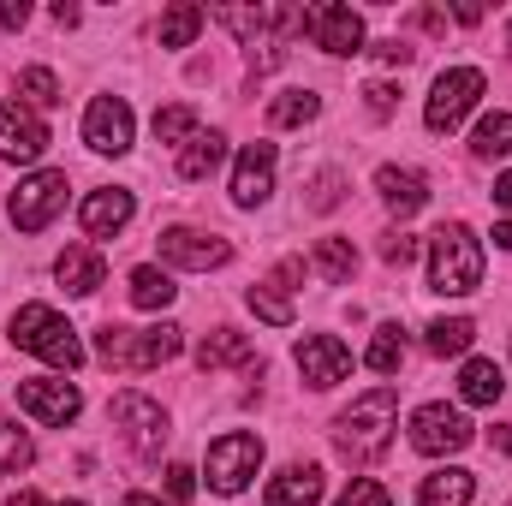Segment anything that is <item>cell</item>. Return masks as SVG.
<instances>
[{
  "label": "cell",
  "mask_w": 512,
  "mask_h": 506,
  "mask_svg": "<svg viewBox=\"0 0 512 506\" xmlns=\"http://www.w3.org/2000/svg\"><path fill=\"white\" fill-rule=\"evenodd\" d=\"M167 489H173V501L185 506L197 495V471H191V465H173V471H167Z\"/></svg>",
  "instance_id": "obj_37"
},
{
  "label": "cell",
  "mask_w": 512,
  "mask_h": 506,
  "mask_svg": "<svg viewBox=\"0 0 512 506\" xmlns=\"http://www.w3.org/2000/svg\"><path fill=\"white\" fill-rule=\"evenodd\" d=\"M126 286H131V304H137V310H167V304H173V292H179L167 268H131Z\"/></svg>",
  "instance_id": "obj_26"
},
{
  "label": "cell",
  "mask_w": 512,
  "mask_h": 506,
  "mask_svg": "<svg viewBox=\"0 0 512 506\" xmlns=\"http://www.w3.org/2000/svg\"><path fill=\"white\" fill-rule=\"evenodd\" d=\"M334 506H393V495H387L382 483H370V477H358V483H352V489H346V495H340Z\"/></svg>",
  "instance_id": "obj_36"
},
{
  "label": "cell",
  "mask_w": 512,
  "mask_h": 506,
  "mask_svg": "<svg viewBox=\"0 0 512 506\" xmlns=\"http://www.w3.org/2000/svg\"><path fill=\"white\" fill-rule=\"evenodd\" d=\"M48 155V126L24 102L0 108V161H42Z\"/></svg>",
  "instance_id": "obj_14"
},
{
  "label": "cell",
  "mask_w": 512,
  "mask_h": 506,
  "mask_svg": "<svg viewBox=\"0 0 512 506\" xmlns=\"http://www.w3.org/2000/svg\"><path fill=\"white\" fill-rule=\"evenodd\" d=\"M6 506H84V501H42V495H30V489H18V495H12Z\"/></svg>",
  "instance_id": "obj_41"
},
{
  "label": "cell",
  "mask_w": 512,
  "mask_h": 506,
  "mask_svg": "<svg viewBox=\"0 0 512 506\" xmlns=\"http://www.w3.org/2000/svg\"><path fill=\"white\" fill-rule=\"evenodd\" d=\"M126 506H161L155 495H126Z\"/></svg>",
  "instance_id": "obj_45"
},
{
  "label": "cell",
  "mask_w": 512,
  "mask_h": 506,
  "mask_svg": "<svg viewBox=\"0 0 512 506\" xmlns=\"http://www.w3.org/2000/svg\"><path fill=\"white\" fill-rule=\"evenodd\" d=\"M364 364H370L376 376H393V370L405 364V340H399V328H376V340H370Z\"/></svg>",
  "instance_id": "obj_32"
},
{
  "label": "cell",
  "mask_w": 512,
  "mask_h": 506,
  "mask_svg": "<svg viewBox=\"0 0 512 506\" xmlns=\"http://www.w3.org/2000/svg\"><path fill=\"white\" fill-rule=\"evenodd\" d=\"M316 268H322V280H352V268H358V251H352V239H322L316 245Z\"/></svg>",
  "instance_id": "obj_31"
},
{
  "label": "cell",
  "mask_w": 512,
  "mask_h": 506,
  "mask_svg": "<svg viewBox=\"0 0 512 506\" xmlns=\"http://www.w3.org/2000/svg\"><path fill=\"white\" fill-rule=\"evenodd\" d=\"M0 24H6V30H24V24H30V6H24V0H6V6H0Z\"/></svg>",
  "instance_id": "obj_39"
},
{
  "label": "cell",
  "mask_w": 512,
  "mask_h": 506,
  "mask_svg": "<svg viewBox=\"0 0 512 506\" xmlns=\"http://www.w3.org/2000/svg\"><path fill=\"white\" fill-rule=\"evenodd\" d=\"M495 209H507V215H512V173L495 179Z\"/></svg>",
  "instance_id": "obj_42"
},
{
  "label": "cell",
  "mask_w": 512,
  "mask_h": 506,
  "mask_svg": "<svg viewBox=\"0 0 512 506\" xmlns=\"http://www.w3.org/2000/svg\"><path fill=\"white\" fill-rule=\"evenodd\" d=\"M179 346H185V334L173 322H155V328H102L96 358L114 364V370H126V376H143V370H161L167 358H179Z\"/></svg>",
  "instance_id": "obj_4"
},
{
  "label": "cell",
  "mask_w": 512,
  "mask_h": 506,
  "mask_svg": "<svg viewBox=\"0 0 512 506\" xmlns=\"http://www.w3.org/2000/svg\"><path fill=\"white\" fill-rule=\"evenodd\" d=\"M12 346L30 352V358H42V364H54V370H78V364H84V340H78V328H72L60 310H48V304H24V310H12Z\"/></svg>",
  "instance_id": "obj_3"
},
{
  "label": "cell",
  "mask_w": 512,
  "mask_h": 506,
  "mask_svg": "<svg viewBox=\"0 0 512 506\" xmlns=\"http://www.w3.org/2000/svg\"><path fill=\"white\" fill-rule=\"evenodd\" d=\"M411 447L429 453V459L471 447V423H465V411H459V405H441V399H435V405H417V411H411Z\"/></svg>",
  "instance_id": "obj_8"
},
{
  "label": "cell",
  "mask_w": 512,
  "mask_h": 506,
  "mask_svg": "<svg viewBox=\"0 0 512 506\" xmlns=\"http://www.w3.org/2000/svg\"><path fill=\"white\" fill-rule=\"evenodd\" d=\"M483 286V239L465 227V221H447L435 239H429V292L441 298H465Z\"/></svg>",
  "instance_id": "obj_2"
},
{
  "label": "cell",
  "mask_w": 512,
  "mask_h": 506,
  "mask_svg": "<svg viewBox=\"0 0 512 506\" xmlns=\"http://www.w3.org/2000/svg\"><path fill=\"white\" fill-rule=\"evenodd\" d=\"M471 149L477 155H512V114H489L483 126L471 131Z\"/></svg>",
  "instance_id": "obj_34"
},
{
  "label": "cell",
  "mask_w": 512,
  "mask_h": 506,
  "mask_svg": "<svg viewBox=\"0 0 512 506\" xmlns=\"http://www.w3.org/2000/svg\"><path fill=\"white\" fill-rule=\"evenodd\" d=\"M501 393H507L501 364H489V358H471V364L459 370V399H465V405H495Z\"/></svg>",
  "instance_id": "obj_24"
},
{
  "label": "cell",
  "mask_w": 512,
  "mask_h": 506,
  "mask_svg": "<svg viewBox=\"0 0 512 506\" xmlns=\"http://www.w3.org/2000/svg\"><path fill=\"white\" fill-rule=\"evenodd\" d=\"M471 340H477L471 316H435V322L423 328V346H429L435 358H465V352H471Z\"/></svg>",
  "instance_id": "obj_23"
},
{
  "label": "cell",
  "mask_w": 512,
  "mask_h": 506,
  "mask_svg": "<svg viewBox=\"0 0 512 506\" xmlns=\"http://www.w3.org/2000/svg\"><path fill=\"white\" fill-rule=\"evenodd\" d=\"M316 501H322V471L316 465H286L262 495V506H316Z\"/></svg>",
  "instance_id": "obj_20"
},
{
  "label": "cell",
  "mask_w": 512,
  "mask_h": 506,
  "mask_svg": "<svg viewBox=\"0 0 512 506\" xmlns=\"http://www.w3.org/2000/svg\"><path fill=\"white\" fill-rule=\"evenodd\" d=\"M495 245H501V251H512V221H501V227H495Z\"/></svg>",
  "instance_id": "obj_44"
},
{
  "label": "cell",
  "mask_w": 512,
  "mask_h": 506,
  "mask_svg": "<svg viewBox=\"0 0 512 506\" xmlns=\"http://www.w3.org/2000/svg\"><path fill=\"white\" fill-rule=\"evenodd\" d=\"M114 423L126 429L131 453H143V459H155L161 441H167V411H161L155 399H143V393H120V399H114Z\"/></svg>",
  "instance_id": "obj_12"
},
{
  "label": "cell",
  "mask_w": 512,
  "mask_h": 506,
  "mask_svg": "<svg viewBox=\"0 0 512 506\" xmlns=\"http://www.w3.org/2000/svg\"><path fill=\"white\" fill-rule=\"evenodd\" d=\"M393 429H399V393L393 387H370L364 399H352L346 411H340V423H334V441H340V453L346 459H382L387 441H393Z\"/></svg>",
  "instance_id": "obj_1"
},
{
  "label": "cell",
  "mask_w": 512,
  "mask_h": 506,
  "mask_svg": "<svg viewBox=\"0 0 512 506\" xmlns=\"http://www.w3.org/2000/svg\"><path fill=\"white\" fill-rule=\"evenodd\" d=\"M18 96L30 102V114H36V108H54V102H60V78H54L48 66H24V72H18Z\"/></svg>",
  "instance_id": "obj_30"
},
{
  "label": "cell",
  "mask_w": 512,
  "mask_h": 506,
  "mask_svg": "<svg viewBox=\"0 0 512 506\" xmlns=\"http://www.w3.org/2000/svg\"><path fill=\"white\" fill-rule=\"evenodd\" d=\"M370 114H393V84H370Z\"/></svg>",
  "instance_id": "obj_40"
},
{
  "label": "cell",
  "mask_w": 512,
  "mask_h": 506,
  "mask_svg": "<svg viewBox=\"0 0 512 506\" xmlns=\"http://www.w3.org/2000/svg\"><path fill=\"white\" fill-rule=\"evenodd\" d=\"M84 143L96 155H126L131 149V108L120 96H96L90 114H84Z\"/></svg>",
  "instance_id": "obj_15"
},
{
  "label": "cell",
  "mask_w": 512,
  "mask_h": 506,
  "mask_svg": "<svg viewBox=\"0 0 512 506\" xmlns=\"http://www.w3.org/2000/svg\"><path fill=\"white\" fill-rule=\"evenodd\" d=\"M155 137L161 143H191L197 137V108H155Z\"/></svg>",
  "instance_id": "obj_35"
},
{
  "label": "cell",
  "mask_w": 512,
  "mask_h": 506,
  "mask_svg": "<svg viewBox=\"0 0 512 506\" xmlns=\"http://www.w3.org/2000/svg\"><path fill=\"white\" fill-rule=\"evenodd\" d=\"M411 256H417V239H411V233H393V239L382 245V262H393V268H405Z\"/></svg>",
  "instance_id": "obj_38"
},
{
  "label": "cell",
  "mask_w": 512,
  "mask_h": 506,
  "mask_svg": "<svg viewBox=\"0 0 512 506\" xmlns=\"http://www.w3.org/2000/svg\"><path fill=\"white\" fill-rule=\"evenodd\" d=\"M155 251H161V262L191 268V274H209V268H227V262H233V245H227V239L197 233V227H167V233L155 239Z\"/></svg>",
  "instance_id": "obj_10"
},
{
  "label": "cell",
  "mask_w": 512,
  "mask_h": 506,
  "mask_svg": "<svg viewBox=\"0 0 512 506\" xmlns=\"http://www.w3.org/2000/svg\"><path fill=\"white\" fill-rule=\"evenodd\" d=\"M36 459V447H30V435L12 423V417H0V477H18L24 465Z\"/></svg>",
  "instance_id": "obj_29"
},
{
  "label": "cell",
  "mask_w": 512,
  "mask_h": 506,
  "mask_svg": "<svg viewBox=\"0 0 512 506\" xmlns=\"http://www.w3.org/2000/svg\"><path fill=\"white\" fill-rule=\"evenodd\" d=\"M66 173L60 167H42V173H30V179H18V191H12V203H6V215H12V227L18 233H42L60 209H66Z\"/></svg>",
  "instance_id": "obj_5"
},
{
  "label": "cell",
  "mask_w": 512,
  "mask_h": 506,
  "mask_svg": "<svg viewBox=\"0 0 512 506\" xmlns=\"http://www.w3.org/2000/svg\"><path fill=\"white\" fill-rule=\"evenodd\" d=\"M322 114V96L316 90H280L268 102V126H310Z\"/></svg>",
  "instance_id": "obj_27"
},
{
  "label": "cell",
  "mask_w": 512,
  "mask_h": 506,
  "mask_svg": "<svg viewBox=\"0 0 512 506\" xmlns=\"http://www.w3.org/2000/svg\"><path fill=\"white\" fill-rule=\"evenodd\" d=\"M54 274H60V286H66V292L90 298V292L102 286V256L90 251V245H66L60 262H54Z\"/></svg>",
  "instance_id": "obj_21"
},
{
  "label": "cell",
  "mask_w": 512,
  "mask_h": 506,
  "mask_svg": "<svg viewBox=\"0 0 512 506\" xmlns=\"http://www.w3.org/2000/svg\"><path fill=\"white\" fill-rule=\"evenodd\" d=\"M245 304H251L268 328H286V322H292V298H286L280 286H251V292H245Z\"/></svg>",
  "instance_id": "obj_33"
},
{
  "label": "cell",
  "mask_w": 512,
  "mask_h": 506,
  "mask_svg": "<svg viewBox=\"0 0 512 506\" xmlns=\"http://www.w3.org/2000/svg\"><path fill=\"white\" fill-rule=\"evenodd\" d=\"M209 489L215 495H245L251 489V477L262 471V441H256L251 429H233V435H221L215 447H209Z\"/></svg>",
  "instance_id": "obj_6"
},
{
  "label": "cell",
  "mask_w": 512,
  "mask_h": 506,
  "mask_svg": "<svg viewBox=\"0 0 512 506\" xmlns=\"http://www.w3.org/2000/svg\"><path fill=\"white\" fill-rule=\"evenodd\" d=\"M477 96H483V72H477V66H447V72L435 78V90H429V108H423L429 131H453L471 108H477Z\"/></svg>",
  "instance_id": "obj_7"
},
{
  "label": "cell",
  "mask_w": 512,
  "mask_h": 506,
  "mask_svg": "<svg viewBox=\"0 0 512 506\" xmlns=\"http://www.w3.org/2000/svg\"><path fill=\"white\" fill-rule=\"evenodd\" d=\"M471 495H477V477L471 471H435V477H423L417 506H465Z\"/></svg>",
  "instance_id": "obj_25"
},
{
  "label": "cell",
  "mask_w": 512,
  "mask_h": 506,
  "mask_svg": "<svg viewBox=\"0 0 512 506\" xmlns=\"http://www.w3.org/2000/svg\"><path fill=\"white\" fill-rule=\"evenodd\" d=\"M197 364H203V376H215V370H262L256 346L239 328H215V334L197 346Z\"/></svg>",
  "instance_id": "obj_18"
},
{
  "label": "cell",
  "mask_w": 512,
  "mask_h": 506,
  "mask_svg": "<svg viewBox=\"0 0 512 506\" xmlns=\"http://www.w3.org/2000/svg\"><path fill=\"white\" fill-rule=\"evenodd\" d=\"M274 143H245V155H239V167H233V203L239 209H256V203H268V191H274Z\"/></svg>",
  "instance_id": "obj_17"
},
{
  "label": "cell",
  "mask_w": 512,
  "mask_h": 506,
  "mask_svg": "<svg viewBox=\"0 0 512 506\" xmlns=\"http://www.w3.org/2000/svg\"><path fill=\"white\" fill-rule=\"evenodd\" d=\"M304 30H310L316 48H328V54H364V18H358L352 6H334V0L304 6Z\"/></svg>",
  "instance_id": "obj_11"
},
{
  "label": "cell",
  "mask_w": 512,
  "mask_h": 506,
  "mask_svg": "<svg viewBox=\"0 0 512 506\" xmlns=\"http://www.w3.org/2000/svg\"><path fill=\"white\" fill-rule=\"evenodd\" d=\"M376 191H382V203L399 221L429 203V185H423V173H411V167H382V173H376Z\"/></svg>",
  "instance_id": "obj_19"
},
{
  "label": "cell",
  "mask_w": 512,
  "mask_h": 506,
  "mask_svg": "<svg viewBox=\"0 0 512 506\" xmlns=\"http://www.w3.org/2000/svg\"><path fill=\"white\" fill-rule=\"evenodd\" d=\"M131 215H137V197L120 191V185H102V191H90L84 197V209H78V227L90 233V239H114V233H126Z\"/></svg>",
  "instance_id": "obj_16"
},
{
  "label": "cell",
  "mask_w": 512,
  "mask_h": 506,
  "mask_svg": "<svg viewBox=\"0 0 512 506\" xmlns=\"http://www.w3.org/2000/svg\"><path fill=\"white\" fill-rule=\"evenodd\" d=\"M203 6H167L161 12V48H191L197 42V30H203Z\"/></svg>",
  "instance_id": "obj_28"
},
{
  "label": "cell",
  "mask_w": 512,
  "mask_h": 506,
  "mask_svg": "<svg viewBox=\"0 0 512 506\" xmlns=\"http://www.w3.org/2000/svg\"><path fill=\"white\" fill-rule=\"evenodd\" d=\"M221 161H227V137H221V131H197V137L179 149V179L197 185V179H209Z\"/></svg>",
  "instance_id": "obj_22"
},
{
  "label": "cell",
  "mask_w": 512,
  "mask_h": 506,
  "mask_svg": "<svg viewBox=\"0 0 512 506\" xmlns=\"http://www.w3.org/2000/svg\"><path fill=\"white\" fill-rule=\"evenodd\" d=\"M495 447H501V453H512V417L501 423V429H495Z\"/></svg>",
  "instance_id": "obj_43"
},
{
  "label": "cell",
  "mask_w": 512,
  "mask_h": 506,
  "mask_svg": "<svg viewBox=\"0 0 512 506\" xmlns=\"http://www.w3.org/2000/svg\"><path fill=\"white\" fill-rule=\"evenodd\" d=\"M18 411H30L48 429H66L84 411V393H78V381H66V376H30V381H18Z\"/></svg>",
  "instance_id": "obj_9"
},
{
  "label": "cell",
  "mask_w": 512,
  "mask_h": 506,
  "mask_svg": "<svg viewBox=\"0 0 512 506\" xmlns=\"http://www.w3.org/2000/svg\"><path fill=\"white\" fill-rule=\"evenodd\" d=\"M298 376L310 387H340L352 376V346L334 340V334H304L298 340Z\"/></svg>",
  "instance_id": "obj_13"
}]
</instances>
